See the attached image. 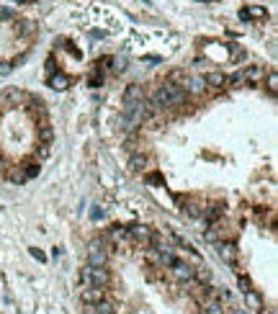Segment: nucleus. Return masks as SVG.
Returning a JSON list of instances; mask_svg holds the SVG:
<instances>
[{
    "label": "nucleus",
    "mask_w": 278,
    "mask_h": 314,
    "mask_svg": "<svg viewBox=\"0 0 278 314\" xmlns=\"http://www.w3.org/2000/svg\"><path fill=\"white\" fill-rule=\"evenodd\" d=\"M103 242H111L113 247H129L132 245V237H129V229L127 227H111V232H106Z\"/></svg>",
    "instance_id": "obj_1"
},
{
    "label": "nucleus",
    "mask_w": 278,
    "mask_h": 314,
    "mask_svg": "<svg viewBox=\"0 0 278 314\" xmlns=\"http://www.w3.org/2000/svg\"><path fill=\"white\" fill-rule=\"evenodd\" d=\"M106 263H108V247H103V240L90 242V247H88V265L101 268Z\"/></svg>",
    "instance_id": "obj_2"
},
{
    "label": "nucleus",
    "mask_w": 278,
    "mask_h": 314,
    "mask_svg": "<svg viewBox=\"0 0 278 314\" xmlns=\"http://www.w3.org/2000/svg\"><path fill=\"white\" fill-rule=\"evenodd\" d=\"M129 229V237H132V245H139V247H147L152 242V229L144 227V224H134V227H127Z\"/></svg>",
    "instance_id": "obj_3"
},
{
    "label": "nucleus",
    "mask_w": 278,
    "mask_h": 314,
    "mask_svg": "<svg viewBox=\"0 0 278 314\" xmlns=\"http://www.w3.org/2000/svg\"><path fill=\"white\" fill-rule=\"evenodd\" d=\"M170 273H173V278L175 281H183V284H191L193 281V265L183 263V260H175L170 265Z\"/></svg>",
    "instance_id": "obj_4"
},
{
    "label": "nucleus",
    "mask_w": 278,
    "mask_h": 314,
    "mask_svg": "<svg viewBox=\"0 0 278 314\" xmlns=\"http://www.w3.org/2000/svg\"><path fill=\"white\" fill-rule=\"evenodd\" d=\"M180 88L186 90V96H204L206 83H204V77H186L180 83Z\"/></svg>",
    "instance_id": "obj_5"
},
{
    "label": "nucleus",
    "mask_w": 278,
    "mask_h": 314,
    "mask_svg": "<svg viewBox=\"0 0 278 314\" xmlns=\"http://www.w3.org/2000/svg\"><path fill=\"white\" fill-rule=\"evenodd\" d=\"M142 98H144L142 85H129V88L124 90V113H129V111L134 108V103H137V101H142Z\"/></svg>",
    "instance_id": "obj_6"
},
{
    "label": "nucleus",
    "mask_w": 278,
    "mask_h": 314,
    "mask_svg": "<svg viewBox=\"0 0 278 314\" xmlns=\"http://www.w3.org/2000/svg\"><path fill=\"white\" fill-rule=\"evenodd\" d=\"M201 216H204V222H206V224H217V222L224 216V204H222V201H214V204L204 206Z\"/></svg>",
    "instance_id": "obj_7"
},
{
    "label": "nucleus",
    "mask_w": 278,
    "mask_h": 314,
    "mask_svg": "<svg viewBox=\"0 0 278 314\" xmlns=\"http://www.w3.org/2000/svg\"><path fill=\"white\" fill-rule=\"evenodd\" d=\"M101 299H106V289H98V286H85V289L80 291V301H85L88 306L98 304Z\"/></svg>",
    "instance_id": "obj_8"
},
{
    "label": "nucleus",
    "mask_w": 278,
    "mask_h": 314,
    "mask_svg": "<svg viewBox=\"0 0 278 314\" xmlns=\"http://www.w3.org/2000/svg\"><path fill=\"white\" fill-rule=\"evenodd\" d=\"M108 281H111V276H108V268H106V265H101V268H93V265H90V286L106 289Z\"/></svg>",
    "instance_id": "obj_9"
},
{
    "label": "nucleus",
    "mask_w": 278,
    "mask_h": 314,
    "mask_svg": "<svg viewBox=\"0 0 278 314\" xmlns=\"http://www.w3.org/2000/svg\"><path fill=\"white\" fill-rule=\"evenodd\" d=\"M217 253H219V258H222L227 265H234V263H237V245H234V242H219V245H217Z\"/></svg>",
    "instance_id": "obj_10"
},
{
    "label": "nucleus",
    "mask_w": 278,
    "mask_h": 314,
    "mask_svg": "<svg viewBox=\"0 0 278 314\" xmlns=\"http://www.w3.org/2000/svg\"><path fill=\"white\" fill-rule=\"evenodd\" d=\"M240 16H242L245 21H250V18L263 21V18H268V11H265L263 6H250V8H242V11H240Z\"/></svg>",
    "instance_id": "obj_11"
},
{
    "label": "nucleus",
    "mask_w": 278,
    "mask_h": 314,
    "mask_svg": "<svg viewBox=\"0 0 278 314\" xmlns=\"http://www.w3.org/2000/svg\"><path fill=\"white\" fill-rule=\"evenodd\" d=\"M245 304H248V309L260 311V309H263V296H260L255 289H248V291H245Z\"/></svg>",
    "instance_id": "obj_12"
},
{
    "label": "nucleus",
    "mask_w": 278,
    "mask_h": 314,
    "mask_svg": "<svg viewBox=\"0 0 278 314\" xmlns=\"http://www.w3.org/2000/svg\"><path fill=\"white\" fill-rule=\"evenodd\" d=\"M193 281H198V284H209V281H211V270H209L204 263H198V265L193 268Z\"/></svg>",
    "instance_id": "obj_13"
},
{
    "label": "nucleus",
    "mask_w": 278,
    "mask_h": 314,
    "mask_svg": "<svg viewBox=\"0 0 278 314\" xmlns=\"http://www.w3.org/2000/svg\"><path fill=\"white\" fill-rule=\"evenodd\" d=\"M204 83H206V88H224L227 85V77L222 72H209L204 77Z\"/></svg>",
    "instance_id": "obj_14"
},
{
    "label": "nucleus",
    "mask_w": 278,
    "mask_h": 314,
    "mask_svg": "<svg viewBox=\"0 0 278 314\" xmlns=\"http://www.w3.org/2000/svg\"><path fill=\"white\" fill-rule=\"evenodd\" d=\"M201 314H224V304H222V301H217V299H206V301H204Z\"/></svg>",
    "instance_id": "obj_15"
},
{
    "label": "nucleus",
    "mask_w": 278,
    "mask_h": 314,
    "mask_svg": "<svg viewBox=\"0 0 278 314\" xmlns=\"http://www.w3.org/2000/svg\"><path fill=\"white\" fill-rule=\"evenodd\" d=\"M49 88H54V90L70 88V77H67V75H52V77H49Z\"/></svg>",
    "instance_id": "obj_16"
},
{
    "label": "nucleus",
    "mask_w": 278,
    "mask_h": 314,
    "mask_svg": "<svg viewBox=\"0 0 278 314\" xmlns=\"http://www.w3.org/2000/svg\"><path fill=\"white\" fill-rule=\"evenodd\" d=\"M52 139H54V129H52V124H42V129H39V142L42 144H52Z\"/></svg>",
    "instance_id": "obj_17"
},
{
    "label": "nucleus",
    "mask_w": 278,
    "mask_h": 314,
    "mask_svg": "<svg viewBox=\"0 0 278 314\" xmlns=\"http://www.w3.org/2000/svg\"><path fill=\"white\" fill-rule=\"evenodd\" d=\"M183 204H186V214H188V216H201V211H204V204H198L196 199H186Z\"/></svg>",
    "instance_id": "obj_18"
},
{
    "label": "nucleus",
    "mask_w": 278,
    "mask_h": 314,
    "mask_svg": "<svg viewBox=\"0 0 278 314\" xmlns=\"http://www.w3.org/2000/svg\"><path fill=\"white\" fill-rule=\"evenodd\" d=\"M90 314H116V306H113L111 301L101 299L98 304H93V311H90Z\"/></svg>",
    "instance_id": "obj_19"
},
{
    "label": "nucleus",
    "mask_w": 278,
    "mask_h": 314,
    "mask_svg": "<svg viewBox=\"0 0 278 314\" xmlns=\"http://www.w3.org/2000/svg\"><path fill=\"white\" fill-rule=\"evenodd\" d=\"M16 31H18L21 36H26V34H34V31H36V23H34V21H28V18H21V21L16 23Z\"/></svg>",
    "instance_id": "obj_20"
},
{
    "label": "nucleus",
    "mask_w": 278,
    "mask_h": 314,
    "mask_svg": "<svg viewBox=\"0 0 278 314\" xmlns=\"http://www.w3.org/2000/svg\"><path fill=\"white\" fill-rule=\"evenodd\" d=\"M227 83L232 85V88H240V85H245L248 80H245V70H237L232 77H227Z\"/></svg>",
    "instance_id": "obj_21"
},
{
    "label": "nucleus",
    "mask_w": 278,
    "mask_h": 314,
    "mask_svg": "<svg viewBox=\"0 0 278 314\" xmlns=\"http://www.w3.org/2000/svg\"><path fill=\"white\" fill-rule=\"evenodd\" d=\"M260 77H263V70H260V67H248V70H245V80H248V83H258Z\"/></svg>",
    "instance_id": "obj_22"
},
{
    "label": "nucleus",
    "mask_w": 278,
    "mask_h": 314,
    "mask_svg": "<svg viewBox=\"0 0 278 314\" xmlns=\"http://www.w3.org/2000/svg\"><path fill=\"white\" fill-rule=\"evenodd\" d=\"M129 165H132L134 173H139V170H144V165H147V157H144V154H132V163H129Z\"/></svg>",
    "instance_id": "obj_23"
},
{
    "label": "nucleus",
    "mask_w": 278,
    "mask_h": 314,
    "mask_svg": "<svg viewBox=\"0 0 278 314\" xmlns=\"http://www.w3.org/2000/svg\"><path fill=\"white\" fill-rule=\"evenodd\" d=\"M8 180H11V183H23V180H26V175H23V170L13 168V170L8 173Z\"/></svg>",
    "instance_id": "obj_24"
},
{
    "label": "nucleus",
    "mask_w": 278,
    "mask_h": 314,
    "mask_svg": "<svg viewBox=\"0 0 278 314\" xmlns=\"http://www.w3.org/2000/svg\"><path fill=\"white\" fill-rule=\"evenodd\" d=\"M268 90H270V96H275V93H278V75H275V72H270V75H268Z\"/></svg>",
    "instance_id": "obj_25"
},
{
    "label": "nucleus",
    "mask_w": 278,
    "mask_h": 314,
    "mask_svg": "<svg viewBox=\"0 0 278 314\" xmlns=\"http://www.w3.org/2000/svg\"><path fill=\"white\" fill-rule=\"evenodd\" d=\"M0 21H16V11H11V8H0Z\"/></svg>",
    "instance_id": "obj_26"
},
{
    "label": "nucleus",
    "mask_w": 278,
    "mask_h": 314,
    "mask_svg": "<svg viewBox=\"0 0 278 314\" xmlns=\"http://www.w3.org/2000/svg\"><path fill=\"white\" fill-rule=\"evenodd\" d=\"M80 284H83V286H90V265H85V268L80 270Z\"/></svg>",
    "instance_id": "obj_27"
},
{
    "label": "nucleus",
    "mask_w": 278,
    "mask_h": 314,
    "mask_svg": "<svg viewBox=\"0 0 278 314\" xmlns=\"http://www.w3.org/2000/svg\"><path fill=\"white\" fill-rule=\"evenodd\" d=\"M204 237H206L209 242H219V234H217V227H209V229H206V234H204Z\"/></svg>",
    "instance_id": "obj_28"
},
{
    "label": "nucleus",
    "mask_w": 278,
    "mask_h": 314,
    "mask_svg": "<svg viewBox=\"0 0 278 314\" xmlns=\"http://www.w3.org/2000/svg\"><path fill=\"white\" fill-rule=\"evenodd\" d=\"M11 70H13V62H8V59H6V62H0V75H8Z\"/></svg>",
    "instance_id": "obj_29"
},
{
    "label": "nucleus",
    "mask_w": 278,
    "mask_h": 314,
    "mask_svg": "<svg viewBox=\"0 0 278 314\" xmlns=\"http://www.w3.org/2000/svg\"><path fill=\"white\" fill-rule=\"evenodd\" d=\"M39 157H49V144H42V149H36Z\"/></svg>",
    "instance_id": "obj_30"
},
{
    "label": "nucleus",
    "mask_w": 278,
    "mask_h": 314,
    "mask_svg": "<svg viewBox=\"0 0 278 314\" xmlns=\"http://www.w3.org/2000/svg\"><path fill=\"white\" fill-rule=\"evenodd\" d=\"M240 286H242V291H248L250 289V278L248 276H240Z\"/></svg>",
    "instance_id": "obj_31"
},
{
    "label": "nucleus",
    "mask_w": 278,
    "mask_h": 314,
    "mask_svg": "<svg viewBox=\"0 0 278 314\" xmlns=\"http://www.w3.org/2000/svg\"><path fill=\"white\" fill-rule=\"evenodd\" d=\"M232 314H248V311H245V309H234Z\"/></svg>",
    "instance_id": "obj_32"
},
{
    "label": "nucleus",
    "mask_w": 278,
    "mask_h": 314,
    "mask_svg": "<svg viewBox=\"0 0 278 314\" xmlns=\"http://www.w3.org/2000/svg\"><path fill=\"white\" fill-rule=\"evenodd\" d=\"M21 3H31V0H21Z\"/></svg>",
    "instance_id": "obj_33"
}]
</instances>
